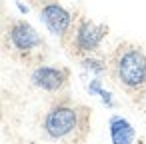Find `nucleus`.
Wrapping results in <instances>:
<instances>
[{
	"mask_svg": "<svg viewBox=\"0 0 146 144\" xmlns=\"http://www.w3.org/2000/svg\"><path fill=\"white\" fill-rule=\"evenodd\" d=\"M40 20L46 26V30L58 38H64L74 22V16L68 8H64L60 2H54V0H48L40 6Z\"/></svg>",
	"mask_w": 146,
	"mask_h": 144,
	"instance_id": "20e7f679",
	"label": "nucleus"
},
{
	"mask_svg": "<svg viewBox=\"0 0 146 144\" xmlns=\"http://www.w3.org/2000/svg\"><path fill=\"white\" fill-rule=\"evenodd\" d=\"M82 68L84 70H88V72H92L94 76H102L106 70H108V64L102 60V58H98V56H92V54H88L86 58H82Z\"/></svg>",
	"mask_w": 146,
	"mask_h": 144,
	"instance_id": "6e6552de",
	"label": "nucleus"
},
{
	"mask_svg": "<svg viewBox=\"0 0 146 144\" xmlns=\"http://www.w3.org/2000/svg\"><path fill=\"white\" fill-rule=\"evenodd\" d=\"M76 128H78V112L72 106L58 104L50 108L44 116V132L54 140L70 136Z\"/></svg>",
	"mask_w": 146,
	"mask_h": 144,
	"instance_id": "f03ea898",
	"label": "nucleus"
},
{
	"mask_svg": "<svg viewBox=\"0 0 146 144\" xmlns=\"http://www.w3.org/2000/svg\"><path fill=\"white\" fill-rule=\"evenodd\" d=\"M8 40H10V46L18 52H32V50L40 48L44 44L40 32L26 20H18L10 26Z\"/></svg>",
	"mask_w": 146,
	"mask_h": 144,
	"instance_id": "39448f33",
	"label": "nucleus"
},
{
	"mask_svg": "<svg viewBox=\"0 0 146 144\" xmlns=\"http://www.w3.org/2000/svg\"><path fill=\"white\" fill-rule=\"evenodd\" d=\"M106 36H108V26L106 24H98L94 20L82 18L74 28L72 46L80 54H94L102 46Z\"/></svg>",
	"mask_w": 146,
	"mask_h": 144,
	"instance_id": "7ed1b4c3",
	"label": "nucleus"
},
{
	"mask_svg": "<svg viewBox=\"0 0 146 144\" xmlns=\"http://www.w3.org/2000/svg\"><path fill=\"white\" fill-rule=\"evenodd\" d=\"M112 74L116 82L128 90L138 92L146 88V52L140 46L124 44L114 52Z\"/></svg>",
	"mask_w": 146,
	"mask_h": 144,
	"instance_id": "f257e3e1",
	"label": "nucleus"
},
{
	"mask_svg": "<svg viewBox=\"0 0 146 144\" xmlns=\"http://www.w3.org/2000/svg\"><path fill=\"white\" fill-rule=\"evenodd\" d=\"M108 130H110V140H112V144H132L134 138H136V132H134L132 124H130L126 118L118 116V114H114V116L110 118Z\"/></svg>",
	"mask_w": 146,
	"mask_h": 144,
	"instance_id": "0eeeda50",
	"label": "nucleus"
},
{
	"mask_svg": "<svg viewBox=\"0 0 146 144\" xmlns=\"http://www.w3.org/2000/svg\"><path fill=\"white\" fill-rule=\"evenodd\" d=\"M18 8H20V12H28V8H26L24 4H20V2H18Z\"/></svg>",
	"mask_w": 146,
	"mask_h": 144,
	"instance_id": "9d476101",
	"label": "nucleus"
},
{
	"mask_svg": "<svg viewBox=\"0 0 146 144\" xmlns=\"http://www.w3.org/2000/svg\"><path fill=\"white\" fill-rule=\"evenodd\" d=\"M68 80V70L66 68H58V66H36L30 74V82L44 90V92H58L62 90V86Z\"/></svg>",
	"mask_w": 146,
	"mask_h": 144,
	"instance_id": "423d86ee",
	"label": "nucleus"
},
{
	"mask_svg": "<svg viewBox=\"0 0 146 144\" xmlns=\"http://www.w3.org/2000/svg\"><path fill=\"white\" fill-rule=\"evenodd\" d=\"M88 90H90V94H98L100 98H102V102L106 104V106H114V100H112V94L110 92H106L104 88H102V80L96 76L90 84H88Z\"/></svg>",
	"mask_w": 146,
	"mask_h": 144,
	"instance_id": "1a4fd4ad",
	"label": "nucleus"
}]
</instances>
